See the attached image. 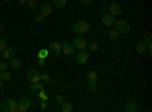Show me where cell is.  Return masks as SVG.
<instances>
[{
    "instance_id": "obj_22",
    "label": "cell",
    "mask_w": 152,
    "mask_h": 112,
    "mask_svg": "<svg viewBox=\"0 0 152 112\" xmlns=\"http://www.w3.org/2000/svg\"><path fill=\"white\" fill-rule=\"evenodd\" d=\"M67 2L69 0H53V6H56V8H59V9H62L66 5H67Z\"/></svg>"
},
{
    "instance_id": "obj_35",
    "label": "cell",
    "mask_w": 152,
    "mask_h": 112,
    "mask_svg": "<svg viewBox=\"0 0 152 112\" xmlns=\"http://www.w3.org/2000/svg\"><path fill=\"white\" fill-rule=\"evenodd\" d=\"M79 2H81L82 5H90V3L93 2V0H79Z\"/></svg>"
},
{
    "instance_id": "obj_13",
    "label": "cell",
    "mask_w": 152,
    "mask_h": 112,
    "mask_svg": "<svg viewBox=\"0 0 152 112\" xmlns=\"http://www.w3.org/2000/svg\"><path fill=\"white\" fill-rule=\"evenodd\" d=\"M2 52H3L2 53V58H5V59H11V58L15 56V50L12 47H5Z\"/></svg>"
},
{
    "instance_id": "obj_41",
    "label": "cell",
    "mask_w": 152,
    "mask_h": 112,
    "mask_svg": "<svg viewBox=\"0 0 152 112\" xmlns=\"http://www.w3.org/2000/svg\"><path fill=\"white\" fill-rule=\"evenodd\" d=\"M0 111H2V105H0Z\"/></svg>"
},
{
    "instance_id": "obj_16",
    "label": "cell",
    "mask_w": 152,
    "mask_h": 112,
    "mask_svg": "<svg viewBox=\"0 0 152 112\" xmlns=\"http://www.w3.org/2000/svg\"><path fill=\"white\" fill-rule=\"evenodd\" d=\"M23 64H21V59H18V58H11V61H9V67L11 68H14V70H18L20 67H21Z\"/></svg>"
},
{
    "instance_id": "obj_8",
    "label": "cell",
    "mask_w": 152,
    "mask_h": 112,
    "mask_svg": "<svg viewBox=\"0 0 152 112\" xmlns=\"http://www.w3.org/2000/svg\"><path fill=\"white\" fill-rule=\"evenodd\" d=\"M41 90H46V83H43L41 80L37 82V83H29V86H28V91H29L31 94L38 92V91H41Z\"/></svg>"
},
{
    "instance_id": "obj_36",
    "label": "cell",
    "mask_w": 152,
    "mask_h": 112,
    "mask_svg": "<svg viewBox=\"0 0 152 112\" xmlns=\"http://www.w3.org/2000/svg\"><path fill=\"white\" fill-rule=\"evenodd\" d=\"M26 2H28V0H18L20 5H26Z\"/></svg>"
},
{
    "instance_id": "obj_29",
    "label": "cell",
    "mask_w": 152,
    "mask_h": 112,
    "mask_svg": "<svg viewBox=\"0 0 152 112\" xmlns=\"http://www.w3.org/2000/svg\"><path fill=\"white\" fill-rule=\"evenodd\" d=\"M38 97H40L41 100H47V94L44 92V90H41V91H38Z\"/></svg>"
},
{
    "instance_id": "obj_17",
    "label": "cell",
    "mask_w": 152,
    "mask_h": 112,
    "mask_svg": "<svg viewBox=\"0 0 152 112\" xmlns=\"http://www.w3.org/2000/svg\"><path fill=\"white\" fill-rule=\"evenodd\" d=\"M97 82V73L96 71H90L87 74V83H96Z\"/></svg>"
},
{
    "instance_id": "obj_10",
    "label": "cell",
    "mask_w": 152,
    "mask_h": 112,
    "mask_svg": "<svg viewBox=\"0 0 152 112\" xmlns=\"http://www.w3.org/2000/svg\"><path fill=\"white\" fill-rule=\"evenodd\" d=\"M61 50L62 53H66V55H73L75 53V47L70 41H62L61 43Z\"/></svg>"
},
{
    "instance_id": "obj_21",
    "label": "cell",
    "mask_w": 152,
    "mask_h": 112,
    "mask_svg": "<svg viewBox=\"0 0 152 112\" xmlns=\"http://www.w3.org/2000/svg\"><path fill=\"white\" fill-rule=\"evenodd\" d=\"M87 48H88V50H90V52H93V53H94V52H97L99 46H97V44H96L94 41H91V43H88V41H87Z\"/></svg>"
},
{
    "instance_id": "obj_34",
    "label": "cell",
    "mask_w": 152,
    "mask_h": 112,
    "mask_svg": "<svg viewBox=\"0 0 152 112\" xmlns=\"http://www.w3.org/2000/svg\"><path fill=\"white\" fill-rule=\"evenodd\" d=\"M40 106H41V109H46V108H47V100H43V102L40 103Z\"/></svg>"
},
{
    "instance_id": "obj_11",
    "label": "cell",
    "mask_w": 152,
    "mask_h": 112,
    "mask_svg": "<svg viewBox=\"0 0 152 112\" xmlns=\"http://www.w3.org/2000/svg\"><path fill=\"white\" fill-rule=\"evenodd\" d=\"M75 61L78 62L79 65L85 64V62L88 61V52L87 50H79V53H76V56H75Z\"/></svg>"
},
{
    "instance_id": "obj_18",
    "label": "cell",
    "mask_w": 152,
    "mask_h": 112,
    "mask_svg": "<svg viewBox=\"0 0 152 112\" xmlns=\"http://www.w3.org/2000/svg\"><path fill=\"white\" fill-rule=\"evenodd\" d=\"M119 35H120V33H119L116 29H110V30H108V38H110L111 41H117Z\"/></svg>"
},
{
    "instance_id": "obj_31",
    "label": "cell",
    "mask_w": 152,
    "mask_h": 112,
    "mask_svg": "<svg viewBox=\"0 0 152 112\" xmlns=\"http://www.w3.org/2000/svg\"><path fill=\"white\" fill-rule=\"evenodd\" d=\"M3 70H8V64L3 61H0V71H3Z\"/></svg>"
},
{
    "instance_id": "obj_30",
    "label": "cell",
    "mask_w": 152,
    "mask_h": 112,
    "mask_svg": "<svg viewBox=\"0 0 152 112\" xmlns=\"http://www.w3.org/2000/svg\"><path fill=\"white\" fill-rule=\"evenodd\" d=\"M5 47H6V40L5 38H0V52H2Z\"/></svg>"
},
{
    "instance_id": "obj_28",
    "label": "cell",
    "mask_w": 152,
    "mask_h": 112,
    "mask_svg": "<svg viewBox=\"0 0 152 112\" xmlns=\"http://www.w3.org/2000/svg\"><path fill=\"white\" fill-rule=\"evenodd\" d=\"M55 102H56V105H61L62 102H64V97H62L61 94H56L55 95Z\"/></svg>"
},
{
    "instance_id": "obj_15",
    "label": "cell",
    "mask_w": 152,
    "mask_h": 112,
    "mask_svg": "<svg viewBox=\"0 0 152 112\" xmlns=\"http://www.w3.org/2000/svg\"><path fill=\"white\" fill-rule=\"evenodd\" d=\"M123 109H125L126 112H137V111H138V106H137V103H134V102H126V103L123 105Z\"/></svg>"
},
{
    "instance_id": "obj_4",
    "label": "cell",
    "mask_w": 152,
    "mask_h": 112,
    "mask_svg": "<svg viewBox=\"0 0 152 112\" xmlns=\"http://www.w3.org/2000/svg\"><path fill=\"white\" fill-rule=\"evenodd\" d=\"M72 44H73V47L76 48V50H85L87 48V40H84L79 35H76L72 40Z\"/></svg>"
},
{
    "instance_id": "obj_24",
    "label": "cell",
    "mask_w": 152,
    "mask_h": 112,
    "mask_svg": "<svg viewBox=\"0 0 152 112\" xmlns=\"http://www.w3.org/2000/svg\"><path fill=\"white\" fill-rule=\"evenodd\" d=\"M43 83H52V77H50V74H47V73H44V74H41V79H40Z\"/></svg>"
},
{
    "instance_id": "obj_26",
    "label": "cell",
    "mask_w": 152,
    "mask_h": 112,
    "mask_svg": "<svg viewBox=\"0 0 152 112\" xmlns=\"http://www.w3.org/2000/svg\"><path fill=\"white\" fill-rule=\"evenodd\" d=\"M26 5H28V8H29V9H32V11L38 8V2H37V0H28Z\"/></svg>"
},
{
    "instance_id": "obj_40",
    "label": "cell",
    "mask_w": 152,
    "mask_h": 112,
    "mask_svg": "<svg viewBox=\"0 0 152 112\" xmlns=\"http://www.w3.org/2000/svg\"><path fill=\"white\" fill-rule=\"evenodd\" d=\"M0 61H2V53H0Z\"/></svg>"
},
{
    "instance_id": "obj_23",
    "label": "cell",
    "mask_w": 152,
    "mask_h": 112,
    "mask_svg": "<svg viewBox=\"0 0 152 112\" xmlns=\"http://www.w3.org/2000/svg\"><path fill=\"white\" fill-rule=\"evenodd\" d=\"M12 76H11V73L8 70H3V71H0V79L2 80H9Z\"/></svg>"
},
{
    "instance_id": "obj_19",
    "label": "cell",
    "mask_w": 152,
    "mask_h": 112,
    "mask_svg": "<svg viewBox=\"0 0 152 112\" xmlns=\"http://www.w3.org/2000/svg\"><path fill=\"white\" fill-rule=\"evenodd\" d=\"M59 106H61V112H70V111L73 109L72 103H69V102H66V100L62 102V103H61Z\"/></svg>"
},
{
    "instance_id": "obj_7",
    "label": "cell",
    "mask_w": 152,
    "mask_h": 112,
    "mask_svg": "<svg viewBox=\"0 0 152 112\" xmlns=\"http://www.w3.org/2000/svg\"><path fill=\"white\" fill-rule=\"evenodd\" d=\"M31 105H32V102H31L29 97H21L18 100V111L20 112H26L31 108Z\"/></svg>"
},
{
    "instance_id": "obj_39",
    "label": "cell",
    "mask_w": 152,
    "mask_h": 112,
    "mask_svg": "<svg viewBox=\"0 0 152 112\" xmlns=\"http://www.w3.org/2000/svg\"><path fill=\"white\" fill-rule=\"evenodd\" d=\"M5 2H9L11 3V2H14V0H5Z\"/></svg>"
},
{
    "instance_id": "obj_37",
    "label": "cell",
    "mask_w": 152,
    "mask_h": 112,
    "mask_svg": "<svg viewBox=\"0 0 152 112\" xmlns=\"http://www.w3.org/2000/svg\"><path fill=\"white\" fill-rule=\"evenodd\" d=\"M2 86H3V80H2V79H0V88H2Z\"/></svg>"
},
{
    "instance_id": "obj_32",
    "label": "cell",
    "mask_w": 152,
    "mask_h": 112,
    "mask_svg": "<svg viewBox=\"0 0 152 112\" xmlns=\"http://www.w3.org/2000/svg\"><path fill=\"white\" fill-rule=\"evenodd\" d=\"M88 85H90V91H91V92H96V91L99 90L96 83H88Z\"/></svg>"
},
{
    "instance_id": "obj_3",
    "label": "cell",
    "mask_w": 152,
    "mask_h": 112,
    "mask_svg": "<svg viewBox=\"0 0 152 112\" xmlns=\"http://www.w3.org/2000/svg\"><path fill=\"white\" fill-rule=\"evenodd\" d=\"M113 26H114V29H116L119 33H126V32H129V29H131L129 23L126 20H116Z\"/></svg>"
},
{
    "instance_id": "obj_9",
    "label": "cell",
    "mask_w": 152,
    "mask_h": 112,
    "mask_svg": "<svg viewBox=\"0 0 152 112\" xmlns=\"http://www.w3.org/2000/svg\"><path fill=\"white\" fill-rule=\"evenodd\" d=\"M114 21H116V17H114L113 14H110V12H104L102 14V23L107 27H111L114 24Z\"/></svg>"
},
{
    "instance_id": "obj_33",
    "label": "cell",
    "mask_w": 152,
    "mask_h": 112,
    "mask_svg": "<svg viewBox=\"0 0 152 112\" xmlns=\"http://www.w3.org/2000/svg\"><path fill=\"white\" fill-rule=\"evenodd\" d=\"M44 64H46V59H43V58H38V65L44 67Z\"/></svg>"
},
{
    "instance_id": "obj_38",
    "label": "cell",
    "mask_w": 152,
    "mask_h": 112,
    "mask_svg": "<svg viewBox=\"0 0 152 112\" xmlns=\"http://www.w3.org/2000/svg\"><path fill=\"white\" fill-rule=\"evenodd\" d=\"M0 32H2V21H0Z\"/></svg>"
},
{
    "instance_id": "obj_14",
    "label": "cell",
    "mask_w": 152,
    "mask_h": 112,
    "mask_svg": "<svg viewBox=\"0 0 152 112\" xmlns=\"http://www.w3.org/2000/svg\"><path fill=\"white\" fill-rule=\"evenodd\" d=\"M40 14H43L44 17H49L50 14H52V5H49V3H44L40 6Z\"/></svg>"
},
{
    "instance_id": "obj_12",
    "label": "cell",
    "mask_w": 152,
    "mask_h": 112,
    "mask_svg": "<svg viewBox=\"0 0 152 112\" xmlns=\"http://www.w3.org/2000/svg\"><path fill=\"white\" fill-rule=\"evenodd\" d=\"M49 52L52 53V55H55V56L61 55V53H62V50H61V44H59L58 41H52V43L49 44Z\"/></svg>"
},
{
    "instance_id": "obj_2",
    "label": "cell",
    "mask_w": 152,
    "mask_h": 112,
    "mask_svg": "<svg viewBox=\"0 0 152 112\" xmlns=\"http://www.w3.org/2000/svg\"><path fill=\"white\" fill-rule=\"evenodd\" d=\"M2 111H5V112H17L18 111V102L14 100V98H8V100H5L3 105H2Z\"/></svg>"
},
{
    "instance_id": "obj_25",
    "label": "cell",
    "mask_w": 152,
    "mask_h": 112,
    "mask_svg": "<svg viewBox=\"0 0 152 112\" xmlns=\"http://www.w3.org/2000/svg\"><path fill=\"white\" fill-rule=\"evenodd\" d=\"M49 48H41L40 52H38V58H43V59H47V56H49Z\"/></svg>"
},
{
    "instance_id": "obj_20",
    "label": "cell",
    "mask_w": 152,
    "mask_h": 112,
    "mask_svg": "<svg viewBox=\"0 0 152 112\" xmlns=\"http://www.w3.org/2000/svg\"><path fill=\"white\" fill-rule=\"evenodd\" d=\"M135 52H137L138 55L146 53V46H145V43H143V41H142V43H138V44L135 46Z\"/></svg>"
},
{
    "instance_id": "obj_1",
    "label": "cell",
    "mask_w": 152,
    "mask_h": 112,
    "mask_svg": "<svg viewBox=\"0 0 152 112\" xmlns=\"http://www.w3.org/2000/svg\"><path fill=\"white\" fill-rule=\"evenodd\" d=\"M72 29L76 35H84V33H87L88 30H90V23L85 21V20H79V21H76L73 24Z\"/></svg>"
},
{
    "instance_id": "obj_27",
    "label": "cell",
    "mask_w": 152,
    "mask_h": 112,
    "mask_svg": "<svg viewBox=\"0 0 152 112\" xmlns=\"http://www.w3.org/2000/svg\"><path fill=\"white\" fill-rule=\"evenodd\" d=\"M46 18H47V17H44L43 14H37V15H35V21H37L38 24H43V23L46 21Z\"/></svg>"
},
{
    "instance_id": "obj_5",
    "label": "cell",
    "mask_w": 152,
    "mask_h": 112,
    "mask_svg": "<svg viewBox=\"0 0 152 112\" xmlns=\"http://www.w3.org/2000/svg\"><path fill=\"white\" fill-rule=\"evenodd\" d=\"M26 77H28L29 83H37V82H40V79H41V74L38 73V70H35V68H31V70H28Z\"/></svg>"
},
{
    "instance_id": "obj_6",
    "label": "cell",
    "mask_w": 152,
    "mask_h": 112,
    "mask_svg": "<svg viewBox=\"0 0 152 112\" xmlns=\"http://www.w3.org/2000/svg\"><path fill=\"white\" fill-rule=\"evenodd\" d=\"M107 11L110 12V14H113L114 17H117V15H122V12H123L122 6H120L119 3H116V2L110 3V5H108V8H107Z\"/></svg>"
}]
</instances>
